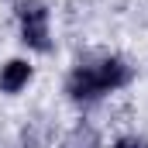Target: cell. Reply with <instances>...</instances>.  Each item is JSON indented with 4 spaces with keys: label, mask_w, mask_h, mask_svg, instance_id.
Returning <instances> with one entry per match:
<instances>
[{
    "label": "cell",
    "mask_w": 148,
    "mask_h": 148,
    "mask_svg": "<svg viewBox=\"0 0 148 148\" xmlns=\"http://www.w3.org/2000/svg\"><path fill=\"white\" fill-rule=\"evenodd\" d=\"M127 79H131V69L121 59H103L100 66H79V69H73L69 83H66V93L73 100H97V97H103L110 90H121Z\"/></svg>",
    "instance_id": "obj_1"
},
{
    "label": "cell",
    "mask_w": 148,
    "mask_h": 148,
    "mask_svg": "<svg viewBox=\"0 0 148 148\" xmlns=\"http://www.w3.org/2000/svg\"><path fill=\"white\" fill-rule=\"evenodd\" d=\"M21 35H24V45H31L38 52H48V10L38 3V0H24L21 3Z\"/></svg>",
    "instance_id": "obj_2"
},
{
    "label": "cell",
    "mask_w": 148,
    "mask_h": 148,
    "mask_svg": "<svg viewBox=\"0 0 148 148\" xmlns=\"http://www.w3.org/2000/svg\"><path fill=\"white\" fill-rule=\"evenodd\" d=\"M28 79H31V66H28L24 59H10V62L3 66V73H0V90H3V93H17Z\"/></svg>",
    "instance_id": "obj_3"
},
{
    "label": "cell",
    "mask_w": 148,
    "mask_h": 148,
    "mask_svg": "<svg viewBox=\"0 0 148 148\" xmlns=\"http://www.w3.org/2000/svg\"><path fill=\"white\" fill-rule=\"evenodd\" d=\"M97 145H100V138H97V131L86 127V124L73 127V134L66 138V148H97Z\"/></svg>",
    "instance_id": "obj_4"
},
{
    "label": "cell",
    "mask_w": 148,
    "mask_h": 148,
    "mask_svg": "<svg viewBox=\"0 0 148 148\" xmlns=\"http://www.w3.org/2000/svg\"><path fill=\"white\" fill-rule=\"evenodd\" d=\"M114 148H148V141H145V138H138V134H134V138H121V141H117Z\"/></svg>",
    "instance_id": "obj_5"
}]
</instances>
